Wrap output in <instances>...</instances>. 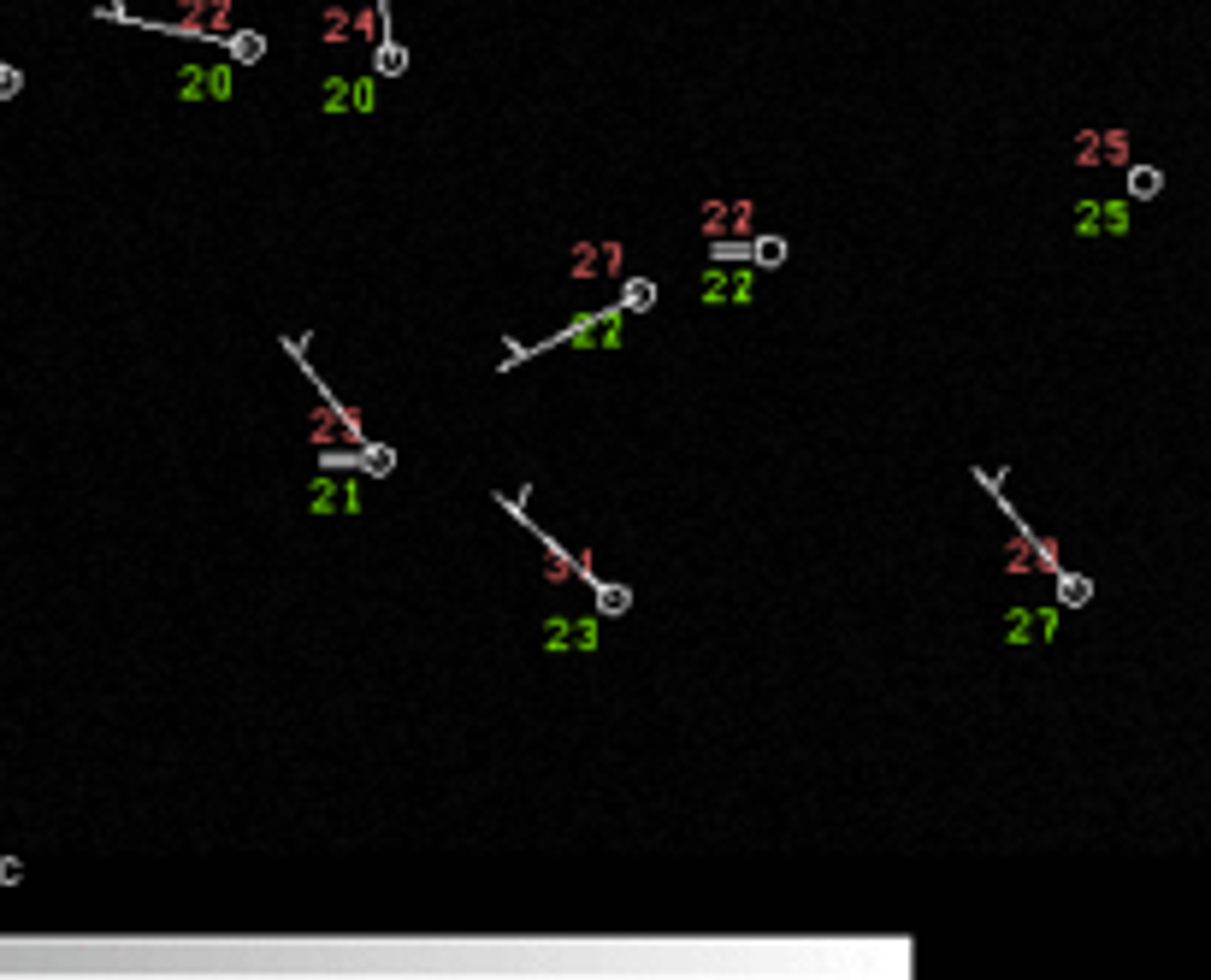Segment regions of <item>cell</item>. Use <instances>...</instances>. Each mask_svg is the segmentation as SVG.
Masks as SVG:
<instances>
[{"instance_id":"11","label":"cell","mask_w":1211,"mask_h":980,"mask_svg":"<svg viewBox=\"0 0 1211 980\" xmlns=\"http://www.w3.org/2000/svg\"><path fill=\"white\" fill-rule=\"evenodd\" d=\"M260 53H266V36H255V30L225 36V59H231V65H255Z\"/></svg>"},{"instance_id":"21","label":"cell","mask_w":1211,"mask_h":980,"mask_svg":"<svg viewBox=\"0 0 1211 980\" xmlns=\"http://www.w3.org/2000/svg\"><path fill=\"white\" fill-rule=\"evenodd\" d=\"M18 874H24V868H18V862H13V857H7V862H0V886H13V880H18Z\"/></svg>"},{"instance_id":"5","label":"cell","mask_w":1211,"mask_h":980,"mask_svg":"<svg viewBox=\"0 0 1211 980\" xmlns=\"http://www.w3.org/2000/svg\"><path fill=\"white\" fill-rule=\"evenodd\" d=\"M372 84L366 78H326V89H320V107L326 113H372Z\"/></svg>"},{"instance_id":"2","label":"cell","mask_w":1211,"mask_h":980,"mask_svg":"<svg viewBox=\"0 0 1211 980\" xmlns=\"http://www.w3.org/2000/svg\"><path fill=\"white\" fill-rule=\"evenodd\" d=\"M1128 201H1076V237H1128Z\"/></svg>"},{"instance_id":"4","label":"cell","mask_w":1211,"mask_h":980,"mask_svg":"<svg viewBox=\"0 0 1211 980\" xmlns=\"http://www.w3.org/2000/svg\"><path fill=\"white\" fill-rule=\"evenodd\" d=\"M1076 166H1128V136L1123 130H1088V136H1076Z\"/></svg>"},{"instance_id":"13","label":"cell","mask_w":1211,"mask_h":980,"mask_svg":"<svg viewBox=\"0 0 1211 980\" xmlns=\"http://www.w3.org/2000/svg\"><path fill=\"white\" fill-rule=\"evenodd\" d=\"M1057 602H1064V609H1082V602H1093V579H1082V573H1057Z\"/></svg>"},{"instance_id":"9","label":"cell","mask_w":1211,"mask_h":980,"mask_svg":"<svg viewBox=\"0 0 1211 980\" xmlns=\"http://www.w3.org/2000/svg\"><path fill=\"white\" fill-rule=\"evenodd\" d=\"M1005 626H1011V632H1005L1011 644H1046V638L1057 632V615H1052V609H1017Z\"/></svg>"},{"instance_id":"8","label":"cell","mask_w":1211,"mask_h":980,"mask_svg":"<svg viewBox=\"0 0 1211 980\" xmlns=\"http://www.w3.org/2000/svg\"><path fill=\"white\" fill-rule=\"evenodd\" d=\"M314 514H361V485H349V479H320V485H314Z\"/></svg>"},{"instance_id":"14","label":"cell","mask_w":1211,"mask_h":980,"mask_svg":"<svg viewBox=\"0 0 1211 980\" xmlns=\"http://www.w3.org/2000/svg\"><path fill=\"white\" fill-rule=\"evenodd\" d=\"M644 308H656V284H650V278H627V289H621V314H644Z\"/></svg>"},{"instance_id":"6","label":"cell","mask_w":1211,"mask_h":980,"mask_svg":"<svg viewBox=\"0 0 1211 980\" xmlns=\"http://www.w3.org/2000/svg\"><path fill=\"white\" fill-rule=\"evenodd\" d=\"M544 644L550 650H597L603 644V621H550Z\"/></svg>"},{"instance_id":"10","label":"cell","mask_w":1211,"mask_h":980,"mask_svg":"<svg viewBox=\"0 0 1211 980\" xmlns=\"http://www.w3.org/2000/svg\"><path fill=\"white\" fill-rule=\"evenodd\" d=\"M704 231H709V237H727V231H750V207H739V201H715V207L704 213Z\"/></svg>"},{"instance_id":"1","label":"cell","mask_w":1211,"mask_h":980,"mask_svg":"<svg viewBox=\"0 0 1211 980\" xmlns=\"http://www.w3.org/2000/svg\"><path fill=\"white\" fill-rule=\"evenodd\" d=\"M698 301H704V308H744V301H750V272L733 266V260H715L698 278Z\"/></svg>"},{"instance_id":"20","label":"cell","mask_w":1211,"mask_h":980,"mask_svg":"<svg viewBox=\"0 0 1211 980\" xmlns=\"http://www.w3.org/2000/svg\"><path fill=\"white\" fill-rule=\"evenodd\" d=\"M18 89H24V78H18L13 65H0V101H7V95H18Z\"/></svg>"},{"instance_id":"12","label":"cell","mask_w":1211,"mask_h":980,"mask_svg":"<svg viewBox=\"0 0 1211 980\" xmlns=\"http://www.w3.org/2000/svg\"><path fill=\"white\" fill-rule=\"evenodd\" d=\"M1164 189V172L1159 166H1128V201H1153Z\"/></svg>"},{"instance_id":"19","label":"cell","mask_w":1211,"mask_h":980,"mask_svg":"<svg viewBox=\"0 0 1211 980\" xmlns=\"http://www.w3.org/2000/svg\"><path fill=\"white\" fill-rule=\"evenodd\" d=\"M744 249H750V243H733V237H715V249H709V254H715V260H744Z\"/></svg>"},{"instance_id":"15","label":"cell","mask_w":1211,"mask_h":980,"mask_svg":"<svg viewBox=\"0 0 1211 980\" xmlns=\"http://www.w3.org/2000/svg\"><path fill=\"white\" fill-rule=\"evenodd\" d=\"M597 609L603 615H627L633 609V591L627 585H597Z\"/></svg>"},{"instance_id":"3","label":"cell","mask_w":1211,"mask_h":980,"mask_svg":"<svg viewBox=\"0 0 1211 980\" xmlns=\"http://www.w3.org/2000/svg\"><path fill=\"white\" fill-rule=\"evenodd\" d=\"M237 78H231V59L225 65H184V78H178V95L184 101H231Z\"/></svg>"},{"instance_id":"7","label":"cell","mask_w":1211,"mask_h":980,"mask_svg":"<svg viewBox=\"0 0 1211 980\" xmlns=\"http://www.w3.org/2000/svg\"><path fill=\"white\" fill-rule=\"evenodd\" d=\"M562 343H573V349H579V343H603V349H615V343H621V308H609V314H591V320H579V325H573V331H568Z\"/></svg>"},{"instance_id":"18","label":"cell","mask_w":1211,"mask_h":980,"mask_svg":"<svg viewBox=\"0 0 1211 980\" xmlns=\"http://www.w3.org/2000/svg\"><path fill=\"white\" fill-rule=\"evenodd\" d=\"M402 65H408V53H402L397 42H385V48H378V71H385V78H397Z\"/></svg>"},{"instance_id":"16","label":"cell","mask_w":1211,"mask_h":980,"mask_svg":"<svg viewBox=\"0 0 1211 980\" xmlns=\"http://www.w3.org/2000/svg\"><path fill=\"white\" fill-rule=\"evenodd\" d=\"M744 254H750L756 266H780V260H786V243H780V237H756Z\"/></svg>"},{"instance_id":"17","label":"cell","mask_w":1211,"mask_h":980,"mask_svg":"<svg viewBox=\"0 0 1211 980\" xmlns=\"http://www.w3.org/2000/svg\"><path fill=\"white\" fill-rule=\"evenodd\" d=\"M361 467H366V473H378V479H385V473L397 467V456H391V449H378V443H372V449H361Z\"/></svg>"}]
</instances>
